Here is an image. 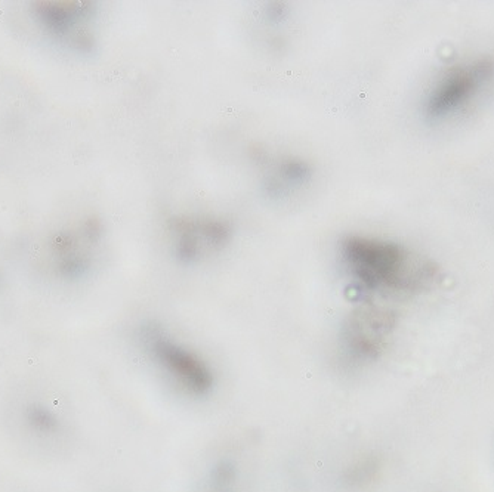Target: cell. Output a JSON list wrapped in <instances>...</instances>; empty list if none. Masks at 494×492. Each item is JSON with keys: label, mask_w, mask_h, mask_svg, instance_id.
Returning a JSON list of instances; mask_svg holds the SVG:
<instances>
[{"label": "cell", "mask_w": 494, "mask_h": 492, "mask_svg": "<svg viewBox=\"0 0 494 492\" xmlns=\"http://www.w3.org/2000/svg\"><path fill=\"white\" fill-rule=\"evenodd\" d=\"M340 254L353 278L370 288H401L411 281L408 256L395 244L365 236H348L342 241Z\"/></svg>", "instance_id": "cell-1"}, {"label": "cell", "mask_w": 494, "mask_h": 492, "mask_svg": "<svg viewBox=\"0 0 494 492\" xmlns=\"http://www.w3.org/2000/svg\"><path fill=\"white\" fill-rule=\"evenodd\" d=\"M1 409L10 427L35 437H58L68 426L67 406L58 392L44 384L15 387Z\"/></svg>", "instance_id": "cell-2"}, {"label": "cell", "mask_w": 494, "mask_h": 492, "mask_svg": "<svg viewBox=\"0 0 494 492\" xmlns=\"http://www.w3.org/2000/svg\"><path fill=\"white\" fill-rule=\"evenodd\" d=\"M143 338L151 359L177 387L191 394H204L210 390L213 374L195 352L172 340L160 329L149 328Z\"/></svg>", "instance_id": "cell-3"}, {"label": "cell", "mask_w": 494, "mask_h": 492, "mask_svg": "<svg viewBox=\"0 0 494 492\" xmlns=\"http://www.w3.org/2000/svg\"><path fill=\"white\" fill-rule=\"evenodd\" d=\"M167 228L176 256L183 262H197L222 250L231 239V225L222 219L204 216H176Z\"/></svg>", "instance_id": "cell-4"}, {"label": "cell", "mask_w": 494, "mask_h": 492, "mask_svg": "<svg viewBox=\"0 0 494 492\" xmlns=\"http://www.w3.org/2000/svg\"><path fill=\"white\" fill-rule=\"evenodd\" d=\"M493 72L494 65L488 59H481L470 65L451 69L432 92L427 103V112L439 117L456 111L464 105L485 81L490 80Z\"/></svg>", "instance_id": "cell-5"}, {"label": "cell", "mask_w": 494, "mask_h": 492, "mask_svg": "<svg viewBox=\"0 0 494 492\" xmlns=\"http://www.w3.org/2000/svg\"><path fill=\"white\" fill-rule=\"evenodd\" d=\"M377 315L371 310H358L348 319L343 328V343L351 355L364 356L371 352L380 329Z\"/></svg>", "instance_id": "cell-6"}]
</instances>
